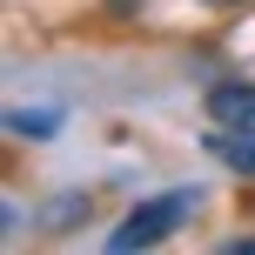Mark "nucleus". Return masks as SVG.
Returning a JSON list of instances; mask_svg holds the SVG:
<instances>
[{
  "label": "nucleus",
  "instance_id": "obj_1",
  "mask_svg": "<svg viewBox=\"0 0 255 255\" xmlns=\"http://www.w3.org/2000/svg\"><path fill=\"white\" fill-rule=\"evenodd\" d=\"M195 208H202V188H168V195L134 202V208H128V222H115V235H108V255H134V249L168 242L181 222H195Z\"/></svg>",
  "mask_w": 255,
  "mask_h": 255
},
{
  "label": "nucleus",
  "instance_id": "obj_2",
  "mask_svg": "<svg viewBox=\"0 0 255 255\" xmlns=\"http://www.w3.org/2000/svg\"><path fill=\"white\" fill-rule=\"evenodd\" d=\"M208 154H215L222 168H235V175L255 181V128H208Z\"/></svg>",
  "mask_w": 255,
  "mask_h": 255
},
{
  "label": "nucleus",
  "instance_id": "obj_3",
  "mask_svg": "<svg viewBox=\"0 0 255 255\" xmlns=\"http://www.w3.org/2000/svg\"><path fill=\"white\" fill-rule=\"evenodd\" d=\"M208 121H222V128H255V88H249V81H222V88L208 94Z\"/></svg>",
  "mask_w": 255,
  "mask_h": 255
},
{
  "label": "nucleus",
  "instance_id": "obj_4",
  "mask_svg": "<svg viewBox=\"0 0 255 255\" xmlns=\"http://www.w3.org/2000/svg\"><path fill=\"white\" fill-rule=\"evenodd\" d=\"M54 121H61V115H7L13 134H54Z\"/></svg>",
  "mask_w": 255,
  "mask_h": 255
},
{
  "label": "nucleus",
  "instance_id": "obj_5",
  "mask_svg": "<svg viewBox=\"0 0 255 255\" xmlns=\"http://www.w3.org/2000/svg\"><path fill=\"white\" fill-rule=\"evenodd\" d=\"M229 255H255V235H235V242H229Z\"/></svg>",
  "mask_w": 255,
  "mask_h": 255
},
{
  "label": "nucleus",
  "instance_id": "obj_6",
  "mask_svg": "<svg viewBox=\"0 0 255 255\" xmlns=\"http://www.w3.org/2000/svg\"><path fill=\"white\" fill-rule=\"evenodd\" d=\"M108 7H115V13H128V7H134V0H108Z\"/></svg>",
  "mask_w": 255,
  "mask_h": 255
},
{
  "label": "nucleus",
  "instance_id": "obj_7",
  "mask_svg": "<svg viewBox=\"0 0 255 255\" xmlns=\"http://www.w3.org/2000/svg\"><path fill=\"white\" fill-rule=\"evenodd\" d=\"M208 7H235V0H208Z\"/></svg>",
  "mask_w": 255,
  "mask_h": 255
}]
</instances>
